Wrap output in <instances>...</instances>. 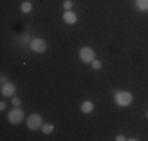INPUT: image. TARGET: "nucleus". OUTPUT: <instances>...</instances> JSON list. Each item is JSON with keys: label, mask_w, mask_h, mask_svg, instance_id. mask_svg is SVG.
Wrapping results in <instances>:
<instances>
[{"label": "nucleus", "mask_w": 148, "mask_h": 141, "mask_svg": "<svg viewBox=\"0 0 148 141\" xmlns=\"http://www.w3.org/2000/svg\"><path fill=\"white\" fill-rule=\"evenodd\" d=\"M115 140H117V141H125L126 138H125L123 135H117V136H115Z\"/></svg>", "instance_id": "15"}, {"label": "nucleus", "mask_w": 148, "mask_h": 141, "mask_svg": "<svg viewBox=\"0 0 148 141\" xmlns=\"http://www.w3.org/2000/svg\"><path fill=\"white\" fill-rule=\"evenodd\" d=\"M136 5L142 11H148V0H136Z\"/></svg>", "instance_id": "10"}, {"label": "nucleus", "mask_w": 148, "mask_h": 141, "mask_svg": "<svg viewBox=\"0 0 148 141\" xmlns=\"http://www.w3.org/2000/svg\"><path fill=\"white\" fill-rule=\"evenodd\" d=\"M91 68H93L95 70H98V69L103 68V63H101L99 60H93V61H91Z\"/></svg>", "instance_id": "12"}, {"label": "nucleus", "mask_w": 148, "mask_h": 141, "mask_svg": "<svg viewBox=\"0 0 148 141\" xmlns=\"http://www.w3.org/2000/svg\"><path fill=\"white\" fill-rule=\"evenodd\" d=\"M0 93H2L3 97H13L16 93V86L13 83L6 82L5 85H2V88H0Z\"/></svg>", "instance_id": "6"}, {"label": "nucleus", "mask_w": 148, "mask_h": 141, "mask_svg": "<svg viewBox=\"0 0 148 141\" xmlns=\"http://www.w3.org/2000/svg\"><path fill=\"white\" fill-rule=\"evenodd\" d=\"M114 100L118 107H129L134 100V96L129 91H115L114 94Z\"/></svg>", "instance_id": "1"}, {"label": "nucleus", "mask_w": 148, "mask_h": 141, "mask_svg": "<svg viewBox=\"0 0 148 141\" xmlns=\"http://www.w3.org/2000/svg\"><path fill=\"white\" fill-rule=\"evenodd\" d=\"M11 104H13V107H21V99H19V97H16V96H13Z\"/></svg>", "instance_id": "14"}, {"label": "nucleus", "mask_w": 148, "mask_h": 141, "mask_svg": "<svg viewBox=\"0 0 148 141\" xmlns=\"http://www.w3.org/2000/svg\"><path fill=\"white\" fill-rule=\"evenodd\" d=\"M95 110V104L91 100H84L82 105H80V111L85 113V115H88V113H91Z\"/></svg>", "instance_id": "8"}, {"label": "nucleus", "mask_w": 148, "mask_h": 141, "mask_svg": "<svg viewBox=\"0 0 148 141\" xmlns=\"http://www.w3.org/2000/svg\"><path fill=\"white\" fill-rule=\"evenodd\" d=\"M63 20H65L68 25H74V24L77 22V14L73 13V9H69V11H65V13H63Z\"/></svg>", "instance_id": "7"}, {"label": "nucleus", "mask_w": 148, "mask_h": 141, "mask_svg": "<svg viewBox=\"0 0 148 141\" xmlns=\"http://www.w3.org/2000/svg\"><path fill=\"white\" fill-rule=\"evenodd\" d=\"M79 58L82 60L84 63H91L95 60V50L91 47H82L79 50Z\"/></svg>", "instance_id": "5"}, {"label": "nucleus", "mask_w": 148, "mask_h": 141, "mask_svg": "<svg viewBox=\"0 0 148 141\" xmlns=\"http://www.w3.org/2000/svg\"><path fill=\"white\" fill-rule=\"evenodd\" d=\"M0 82H2V85H5V83H6V79L2 75V79H0Z\"/></svg>", "instance_id": "17"}, {"label": "nucleus", "mask_w": 148, "mask_h": 141, "mask_svg": "<svg viewBox=\"0 0 148 141\" xmlns=\"http://www.w3.org/2000/svg\"><path fill=\"white\" fill-rule=\"evenodd\" d=\"M32 9H33V3L29 2V0H25V2L21 3V11H22L24 14H29L32 13Z\"/></svg>", "instance_id": "9"}, {"label": "nucleus", "mask_w": 148, "mask_h": 141, "mask_svg": "<svg viewBox=\"0 0 148 141\" xmlns=\"http://www.w3.org/2000/svg\"><path fill=\"white\" fill-rule=\"evenodd\" d=\"M147 118H148V111H147Z\"/></svg>", "instance_id": "18"}, {"label": "nucleus", "mask_w": 148, "mask_h": 141, "mask_svg": "<svg viewBox=\"0 0 148 141\" xmlns=\"http://www.w3.org/2000/svg\"><path fill=\"white\" fill-rule=\"evenodd\" d=\"M29 45H30L32 50L36 52V54H43V52L47 50V42H46L43 38H33Z\"/></svg>", "instance_id": "4"}, {"label": "nucleus", "mask_w": 148, "mask_h": 141, "mask_svg": "<svg viewBox=\"0 0 148 141\" xmlns=\"http://www.w3.org/2000/svg\"><path fill=\"white\" fill-rule=\"evenodd\" d=\"M63 8H65V11L73 9V2H71V0H65V2H63Z\"/></svg>", "instance_id": "13"}, {"label": "nucleus", "mask_w": 148, "mask_h": 141, "mask_svg": "<svg viewBox=\"0 0 148 141\" xmlns=\"http://www.w3.org/2000/svg\"><path fill=\"white\" fill-rule=\"evenodd\" d=\"M27 127H29L30 130H33V132L40 130L41 127H43V119H41V116L38 115V113L30 115L29 118H27Z\"/></svg>", "instance_id": "2"}, {"label": "nucleus", "mask_w": 148, "mask_h": 141, "mask_svg": "<svg viewBox=\"0 0 148 141\" xmlns=\"http://www.w3.org/2000/svg\"><path fill=\"white\" fill-rule=\"evenodd\" d=\"M5 108H6V104H5V102H2V104H0V110H5Z\"/></svg>", "instance_id": "16"}, {"label": "nucleus", "mask_w": 148, "mask_h": 141, "mask_svg": "<svg viewBox=\"0 0 148 141\" xmlns=\"http://www.w3.org/2000/svg\"><path fill=\"white\" fill-rule=\"evenodd\" d=\"M41 130H43L44 135H51L52 130H54V125L52 124H43V127H41Z\"/></svg>", "instance_id": "11"}, {"label": "nucleus", "mask_w": 148, "mask_h": 141, "mask_svg": "<svg viewBox=\"0 0 148 141\" xmlns=\"http://www.w3.org/2000/svg\"><path fill=\"white\" fill-rule=\"evenodd\" d=\"M24 116H25V113H24V110H21L19 107H14L11 111L8 113V121L11 122V124H21L22 122V119H24Z\"/></svg>", "instance_id": "3"}]
</instances>
